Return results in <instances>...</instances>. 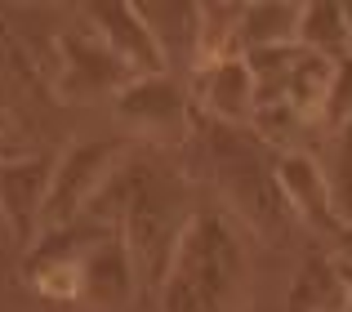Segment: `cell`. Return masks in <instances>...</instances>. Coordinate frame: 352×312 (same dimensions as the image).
Instances as JSON below:
<instances>
[{
    "label": "cell",
    "instance_id": "cell-1",
    "mask_svg": "<svg viewBox=\"0 0 352 312\" xmlns=\"http://www.w3.org/2000/svg\"><path fill=\"white\" fill-rule=\"evenodd\" d=\"M161 312H245L250 250L223 205H197L161 286Z\"/></svg>",
    "mask_w": 352,
    "mask_h": 312
},
{
    "label": "cell",
    "instance_id": "cell-2",
    "mask_svg": "<svg viewBox=\"0 0 352 312\" xmlns=\"http://www.w3.org/2000/svg\"><path fill=\"white\" fill-rule=\"evenodd\" d=\"M112 116L125 134L170 152L183 148L192 134V94L179 76H138L112 94Z\"/></svg>",
    "mask_w": 352,
    "mask_h": 312
},
{
    "label": "cell",
    "instance_id": "cell-3",
    "mask_svg": "<svg viewBox=\"0 0 352 312\" xmlns=\"http://www.w3.org/2000/svg\"><path fill=\"white\" fill-rule=\"evenodd\" d=\"M129 148L120 139H80L54 161L50 170V192H45V210H41V232L76 223L89 210L94 192L107 183V174L120 165V156Z\"/></svg>",
    "mask_w": 352,
    "mask_h": 312
},
{
    "label": "cell",
    "instance_id": "cell-4",
    "mask_svg": "<svg viewBox=\"0 0 352 312\" xmlns=\"http://www.w3.org/2000/svg\"><path fill=\"white\" fill-rule=\"evenodd\" d=\"M54 63H58V80H67L80 94H116V89H125L129 80H134L85 18H76L72 27L58 32V41H54Z\"/></svg>",
    "mask_w": 352,
    "mask_h": 312
},
{
    "label": "cell",
    "instance_id": "cell-5",
    "mask_svg": "<svg viewBox=\"0 0 352 312\" xmlns=\"http://www.w3.org/2000/svg\"><path fill=\"white\" fill-rule=\"evenodd\" d=\"M272 183H276V197L281 205L299 219L303 227H312L317 236H335L339 227V214H335V201H330V183H326V170H321L317 152H281L272 165Z\"/></svg>",
    "mask_w": 352,
    "mask_h": 312
},
{
    "label": "cell",
    "instance_id": "cell-6",
    "mask_svg": "<svg viewBox=\"0 0 352 312\" xmlns=\"http://www.w3.org/2000/svg\"><path fill=\"white\" fill-rule=\"evenodd\" d=\"M214 165H219V174H223L228 205H232L241 219L263 223V227H272L276 219H281L285 205H281V197H276L272 174L258 170V139L219 143V148H214Z\"/></svg>",
    "mask_w": 352,
    "mask_h": 312
},
{
    "label": "cell",
    "instance_id": "cell-7",
    "mask_svg": "<svg viewBox=\"0 0 352 312\" xmlns=\"http://www.w3.org/2000/svg\"><path fill=\"white\" fill-rule=\"evenodd\" d=\"M80 18L103 36V45L116 54L120 67L134 80L138 76H170L165 54H161V45H156V36L138 5H89V9H80Z\"/></svg>",
    "mask_w": 352,
    "mask_h": 312
},
{
    "label": "cell",
    "instance_id": "cell-8",
    "mask_svg": "<svg viewBox=\"0 0 352 312\" xmlns=\"http://www.w3.org/2000/svg\"><path fill=\"white\" fill-rule=\"evenodd\" d=\"M192 98L214 125L228 130H250L254 116V76H250L245 58H219L192 67Z\"/></svg>",
    "mask_w": 352,
    "mask_h": 312
},
{
    "label": "cell",
    "instance_id": "cell-9",
    "mask_svg": "<svg viewBox=\"0 0 352 312\" xmlns=\"http://www.w3.org/2000/svg\"><path fill=\"white\" fill-rule=\"evenodd\" d=\"M50 170L54 161H45V156H5L0 161V214H5L18 245H32L41 236Z\"/></svg>",
    "mask_w": 352,
    "mask_h": 312
},
{
    "label": "cell",
    "instance_id": "cell-10",
    "mask_svg": "<svg viewBox=\"0 0 352 312\" xmlns=\"http://www.w3.org/2000/svg\"><path fill=\"white\" fill-rule=\"evenodd\" d=\"M80 272V299L76 304L94 308V312H116L134 299L138 277H134V263L125 254V241L116 232H107L103 241H94L89 250H80L76 259Z\"/></svg>",
    "mask_w": 352,
    "mask_h": 312
},
{
    "label": "cell",
    "instance_id": "cell-11",
    "mask_svg": "<svg viewBox=\"0 0 352 312\" xmlns=\"http://www.w3.org/2000/svg\"><path fill=\"white\" fill-rule=\"evenodd\" d=\"M290 312H344L348 308V272L335 254H312L294 272L290 286Z\"/></svg>",
    "mask_w": 352,
    "mask_h": 312
},
{
    "label": "cell",
    "instance_id": "cell-12",
    "mask_svg": "<svg viewBox=\"0 0 352 312\" xmlns=\"http://www.w3.org/2000/svg\"><path fill=\"white\" fill-rule=\"evenodd\" d=\"M330 71H335V58H321V54H308L299 49L281 80V103H290L312 130H321V107H326V94H330ZM272 103V98H267Z\"/></svg>",
    "mask_w": 352,
    "mask_h": 312
},
{
    "label": "cell",
    "instance_id": "cell-13",
    "mask_svg": "<svg viewBox=\"0 0 352 312\" xmlns=\"http://www.w3.org/2000/svg\"><path fill=\"white\" fill-rule=\"evenodd\" d=\"M299 36V5H241L236 14V45L241 54L250 49H272V45H294Z\"/></svg>",
    "mask_w": 352,
    "mask_h": 312
},
{
    "label": "cell",
    "instance_id": "cell-14",
    "mask_svg": "<svg viewBox=\"0 0 352 312\" xmlns=\"http://www.w3.org/2000/svg\"><path fill=\"white\" fill-rule=\"evenodd\" d=\"M348 36H352V18L344 5H335V0L299 5V36H294L299 49L321 54V58H344Z\"/></svg>",
    "mask_w": 352,
    "mask_h": 312
},
{
    "label": "cell",
    "instance_id": "cell-15",
    "mask_svg": "<svg viewBox=\"0 0 352 312\" xmlns=\"http://www.w3.org/2000/svg\"><path fill=\"white\" fill-rule=\"evenodd\" d=\"M330 183V201H335L339 223H352V121L326 134V152L317 156Z\"/></svg>",
    "mask_w": 352,
    "mask_h": 312
},
{
    "label": "cell",
    "instance_id": "cell-16",
    "mask_svg": "<svg viewBox=\"0 0 352 312\" xmlns=\"http://www.w3.org/2000/svg\"><path fill=\"white\" fill-rule=\"evenodd\" d=\"M344 121H352V54L335 58V71H330V94L326 107H321V130H339Z\"/></svg>",
    "mask_w": 352,
    "mask_h": 312
},
{
    "label": "cell",
    "instance_id": "cell-17",
    "mask_svg": "<svg viewBox=\"0 0 352 312\" xmlns=\"http://www.w3.org/2000/svg\"><path fill=\"white\" fill-rule=\"evenodd\" d=\"M335 259L352 272V223H344V227L335 232Z\"/></svg>",
    "mask_w": 352,
    "mask_h": 312
},
{
    "label": "cell",
    "instance_id": "cell-18",
    "mask_svg": "<svg viewBox=\"0 0 352 312\" xmlns=\"http://www.w3.org/2000/svg\"><path fill=\"white\" fill-rule=\"evenodd\" d=\"M348 9V18H352V5H344ZM348 54H352V36H348Z\"/></svg>",
    "mask_w": 352,
    "mask_h": 312
}]
</instances>
